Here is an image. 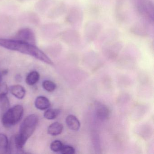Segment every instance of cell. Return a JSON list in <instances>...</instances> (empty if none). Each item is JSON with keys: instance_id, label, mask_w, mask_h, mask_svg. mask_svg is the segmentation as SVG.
<instances>
[{"instance_id": "6da1fadb", "label": "cell", "mask_w": 154, "mask_h": 154, "mask_svg": "<svg viewBox=\"0 0 154 154\" xmlns=\"http://www.w3.org/2000/svg\"><path fill=\"white\" fill-rule=\"evenodd\" d=\"M0 47L11 51L19 52L33 57L48 64L54 63L47 55L35 45L14 39L0 38Z\"/></svg>"}, {"instance_id": "7a4b0ae2", "label": "cell", "mask_w": 154, "mask_h": 154, "mask_svg": "<svg viewBox=\"0 0 154 154\" xmlns=\"http://www.w3.org/2000/svg\"><path fill=\"white\" fill-rule=\"evenodd\" d=\"M38 122V117L34 114L29 115L22 122L18 134L13 137L15 143L20 148L23 149L28 140L35 130Z\"/></svg>"}, {"instance_id": "3957f363", "label": "cell", "mask_w": 154, "mask_h": 154, "mask_svg": "<svg viewBox=\"0 0 154 154\" xmlns=\"http://www.w3.org/2000/svg\"><path fill=\"white\" fill-rule=\"evenodd\" d=\"M24 109L23 106L17 105L9 108L5 111L2 119V124L6 128L14 126L20 121L23 117Z\"/></svg>"}, {"instance_id": "277c9868", "label": "cell", "mask_w": 154, "mask_h": 154, "mask_svg": "<svg viewBox=\"0 0 154 154\" xmlns=\"http://www.w3.org/2000/svg\"><path fill=\"white\" fill-rule=\"evenodd\" d=\"M13 38L32 45H36L35 35L34 31L29 28H24L19 30Z\"/></svg>"}, {"instance_id": "5b68a950", "label": "cell", "mask_w": 154, "mask_h": 154, "mask_svg": "<svg viewBox=\"0 0 154 154\" xmlns=\"http://www.w3.org/2000/svg\"><path fill=\"white\" fill-rule=\"evenodd\" d=\"M95 112L97 117L100 119L104 120L109 116V110L108 107L100 102L95 103Z\"/></svg>"}, {"instance_id": "8992f818", "label": "cell", "mask_w": 154, "mask_h": 154, "mask_svg": "<svg viewBox=\"0 0 154 154\" xmlns=\"http://www.w3.org/2000/svg\"><path fill=\"white\" fill-rule=\"evenodd\" d=\"M54 2V0H38L35 4V9L38 13L44 14L47 12Z\"/></svg>"}, {"instance_id": "52a82bcc", "label": "cell", "mask_w": 154, "mask_h": 154, "mask_svg": "<svg viewBox=\"0 0 154 154\" xmlns=\"http://www.w3.org/2000/svg\"><path fill=\"white\" fill-rule=\"evenodd\" d=\"M53 24H46L41 27L40 33L41 35L45 39H49L54 37L55 35V26Z\"/></svg>"}, {"instance_id": "ba28073f", "label": "cell", "mask_w": 154, "mask_h": 154, "mask_svg": "<svg viewBox=\"0 0 154 154\" xmlns=\"http://www.w3.org/2000/svg\"><path fill=\"white\" fill-rule=\"evenodd\" d=\"M21 19L27 23L38 26L40 23L39 17L35 13L32 11H29L23 14L21 18Z\"/></svg>"}, {"instance_id": "9c48e42d", "label": "cell", "mask_w": 154, "mask_h": 154, "mask_svg": "<svg viewBox=\"0 0 154 154\" xmlns=\"http://www.w3.org/2000/svg\"><path fill=\"white\" fill-rule=\"evenodd\" d=\"M35 104L37 109L41 110H44L50 107L51 103L47 97L40 96L36 99Z\"/></svg>"}, {"instance_id": "30bf717a", "label": "cell", "mask_w": 154, "mask_h": 154, "mask_svg": "<svg viewBox=\"0 0 154 154\" xmlns=\"http://www.w3.org/2000/svg\"><path fill=\"white\" fill-rule=\"evenodd\" d=\"M66 122L68 128L73 131L79 130L81 123L78 119L73 115H69L66 119Z\"/></svg>"}, {"instance_id": "8fae6325", "label": "cell", "mask_w": 154, "mask_h": 154, "mask_svg": "<svg viewBox=\"0 0 154 154\" xmlns=\"http://www.w3.org/2000/svg\"><path fill=\"white\" fill-rule=\"evenodd\" d=\"M10 91L12 95L18 99H23L26 95L25 88L20 85H14L11 86Z\"/></svg>"}, {"instance_id": "7c38bea8", "label": "cell", "mask_w": 154, "mask_h": 154, "mask_svg": "<svg viewBox=\"0 0 154 154\" xmlns=\"http://www.w3.org/2000/svg\"><path fill=\"white\" fill-rule=\"evenodd\" d=\"M63 129V126L58 122L52 123L48 128V133L51 136H56L60 135Z\"/></svg>"}, {"instance_id": "4fadbf2b", "label": "cell", "mask_w": 154, "mask_h": 154, "mask_svg": "<svg viewBox=\"0 0 154 154\" xmlns=\"http://www.w3.org/2000/svg\"><path fill=\"white\" fill-rule=\"evenodd\" d=\"M8 139L5 134L0 133V154L8 153Z\"/></svg>"}, {"instance_id": "5bb4252c", "label": "cell", "mask_w": 154, "mask_h": 154, "mask_svg": "<svg viewBox=\"0 0 154 154\" xmlns=\"http://www.w3.org/2000/svg\"><path fill=\"white\" fill-rule=\"evenodd\" d=\"M40 75L38 72L36 71H33L30 72L26 79V83L29 85H34L36 84L39 81Z\"/></svg>"}, {"instance_id": "9a60e30c", "label": "cell", "mask_w": 154, "mask_h": 154, "mask_svg": "<svg viewBox=\"0 0 154 154\" xmlns=\"http://www.w3.org/2000/svg\"><path fill=\"white\" fill-rule=\"evenodd\" d=\"M58 109H50L46 111L44 113V117L47 119L53 120L56 119L60 113Z\"/></svg>"}, {"instance_id": "2e32d148", "label": "cell", "mask_w": 154, "mask_h": 154, "mask_svg": "<svg viewBox=\"0 0 154 154\" xmlns=\"http://www.w3.org/2000/svg\"><path fill=\"white\" fill-rule=\"evenodd\" d=\"M43 88L47 91L52 92L56 89L57 85L55 83L49 80L44 81L42 83Z\"/></svg>"}, {"instance_id": "e0dca14e", "label": "cell", "mask_w": 154, "mask_h": 154, "mask_svg": "<svg viewBox=\"0 0 154 154\" xmlns=\"http://www.w3.org/2000/svg\"><path fill=\"white\" fill-rule=\"evenodd\" d=\"M9 100L7 95L0 97V109L3 111H6L10 108Z\"/></svg>"}, {"instance_id": "ac0fdd59", "label": "cell", "mask_w": 154, "mask_h": 154, "mask_svg": "<svg viewBox=\"0 0 154 154\" xmlns=\"http://www.w3.org/2000/svg\"><path fill=\"white\" fill-rule=\"evenodd\" d=\"M63 146V143L60 140H56L51 143L50 149L54 152H60Z\"/></svg>"}, {"instance_id": "d6986e66", "label": "cell", "mask_w": 154, "mask_h": 154, "mask_svg": "<svg viewBox=\"0 0 154 154\" xmlns=\"http://www.w3.org/2000/svg\"><path fill=\"white\" fill-rule=\"evenodd\" d=\"M60 152L63 154H73L75 153V149L72 146L63 145Z\"/></svg>"}, {"instance_id": "ffe728a7", "label": "cell", "mask_w": 154, "mask_h": 154, "mask_svg": "<svg viewBox=\"0 0 154 154\" xmlns=\"http://www.w3.org/2000/svg\"><path fill=\"white\" fill-rule=\"evenodd\" d=\"M8 92V87L6 83H0V97L7 95Z\"/></svg>"}, {"instance_id": "44dd1931", "label": "cell", "mask_w": 154, "mask_h": 154, "mask_svg": "<svg viewBox=\"0 0 154 154\" xmlns=\"http://www.w3.org/2000/svg\"><path fill=\"white\" fill-rule=\"evenodd\" d=\"M2 72H0V83H1L2 81Z\"/></svg>"}, {"instance_id": "7402d4cb", "label": "cell", "mask_w": 154, "mask_h": 154, "mask_svg": "<svg viewBox=\"0 0 154 154\" xmlns=\"http://www.w3.org/2000/svg\"><path fill=\"white\" fill-rule=\"evenodd\" d=\"M17 1L19 2H26L29 1H30V0H17Z\"/></svg>"}]
</instances>
